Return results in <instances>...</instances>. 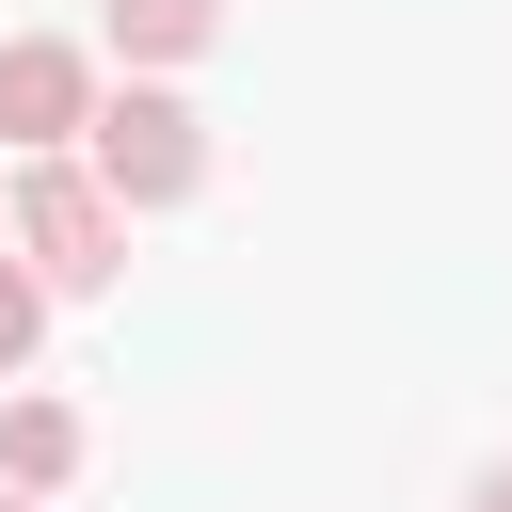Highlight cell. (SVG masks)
I'll use <instances>...</instances> for the list:
<instances>
[{
	"mask_svg": "<svg viewBox=\"0 0 512 512\" xmlns=\"http://www.w3.org/2000/svg\"><path fill=\"white\" fill-rule=\"evenodd\" d=\"M48 288H112L128 272V192L96 176V160H64V144H32L16 160V224H0Z\"/></svg>",
	"mask_w": 512,
	"mask_h": 512,
	"instance_id": "cell-1",
	"label": "cell"
},
{
	"mask_svg": "<svg viewBox=\"0 0 512 512\" xmlns=\"http://www.w3.org/2000/svg\"><path fill=\"white\" fill-rule=\"evenodd\" d=\"M80 160H96L128 208H192V192H208V112H192V96H160V80H128V96H96Z\"/></svg>",
	"mask_w": 512,
	"mask_h": 512,
	"instance_id": "cell-2",
	"label": "cell"
},
{
	"mask_svg": "<svg viewBox=\"0 0 512 512\" xmlns=\"http://www.w3.org/2000/svg\"><path fill=\"white\" fill-rule=\"evenodd\" d=\"M80 128H96V64L64 32H16L0 48V144L32 160V144H80Z\"/></svg>",
	"mask_w": 512,
	"mask_h": 512,
	"instance_id": "cell-3",
	"label": "cell"
},
{
	"mask_svg": "<svg viewBox=\"0 0 512 512\" xmlns=\"http://www.w3.org/2000/svg\"><path fill=\"white\" fill-rule=\"evenodd\" d=\"M0 480H16V496H64V480H80V416H64V400H0Z\"/></svg>",
	"mask_w": 512,
	"mask_h": 512,
	"instance_id": "cell-4",
	"label": "cell"
},
{
	"mask_svg": "<svg viewBox=\"0 0 512 512\" xmlns=\"http://www.w3.org/2000/svg\"><path fill=\"white\" fill-rule=\"evenodd\" d=\"M208 32H224V0H112V48L128 64H192Z\"/></svg>",
	"mask_w": 512,
	"mask_h": 512,
	"instance_id": "cell-5",
	"label": "cell"
},
{
	"mask_svg": "<svg viewBox=\"0 0 512 512\" xmlns=\"http://www.w3.org/2000/svg\"><path fill=\"white\" fill-rule=\"evenodd\" d=\"M32 336H48V272H32V256H0V384L32 368Z\"/></svg>",
	"mask_w": 512,
	"mask_h": 512,
	"instance_id": "cell-6",
	"label": "cell"
},
{
	"mask_svg": "<svg viewBox=\"0 0 512 512\" xmlns=\"http://www.w3.org/2000/svg\"><path fill=\"white\" fill-rule=\"evenodd\" d=\"M464 512H512V464H480V480H464Z\"/></svg>",
	"mask_w": 512,
	"mask_h": 512,
	"instance_id": "cell-7",
	"label": "cell"
},
{
	"mask_svg": "<svg viewBox=\"0 0 512 512\" xmlns=\"http://www.w3.org/2000/svg\"><path fill=\"white\" fill-rule=\"evenodd\" d=\"M0 512H48V496H16V480H0Z\"/></svg>",
	"mask_w": 512,
	"mask_h": 512,
	"instance_id": "cell-8",
	"label": "cell"
},
{
	"mask_svg": "<svg viewBox=\"0 0 512 512\" xmlns=\"http://www.w3.org/2000/svg\"><path fill=\"white\" fill-rule=\"evenodd\" d=\"M0 224H16V176H0Z\"/></svg>",
	"mask_w": 512,
	"mask_h": 512,
	"instance_id": "cell-9",
	"label": "cell"
}]
</instances>
